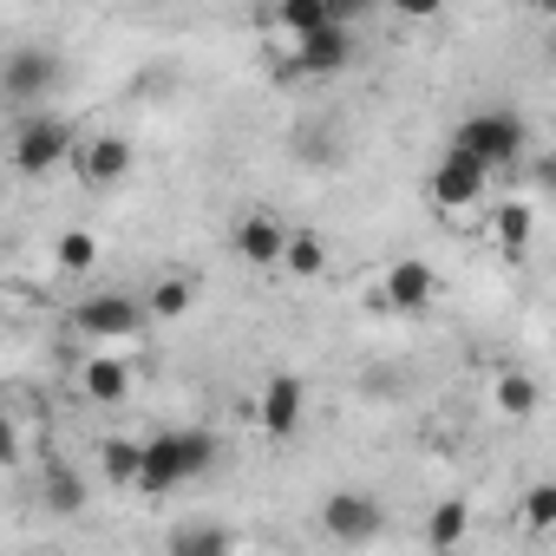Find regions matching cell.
Segmentation results:
<instances>
[{"mask_svg":"<svg viewBox=\"0 0 556 556\" xmlns=\"http://www.w3.org/2000/svg\"><path fill=\"white\" fill-rule=\"evenodd\" d=\"M282 268L295 275V282H315V275L328 268V242L315 229H289V249H282Z\"/></svg>","mask_w":556,"mask_h":556,"instance_id":"19","label":"cell"},{"mask_svg":"<svg viewBox=\"0 0 556 556\" xmlns=\"http://www.w3.org/2000/svg\"><path fill=\"white\" fill-rule=\"evenodd\" d=\"M0 86H8L14 105L47 99V92L60 86V53H47V47H14V53H8V73H0Z\"/></svg>","mask_w":556,"mask_h":556,"instance_id":"9","label":"cell"},{"mask_svg":"<svg viewBox=\"0 0 556 556\" xmlns=\"http://www.w3.org/2000/svg\"><path fill=\"white\" fill-rule=\"evenodd\" d=\"M380 523H387V510H380V497H367V491H334V497L321 504V530H328L334 543H374Z\"/></svg>","mask_w":556,"mask_h":556,"instance_id":"7","label":"cell"},{"mask_svg":"<svg viewBox=\"0 0 556 556\" xmlns=\"http://www.w3.org/2000/svg\"><path fill=\"white\" fill-rule=\"evenodd\" d=\"M536 406H543V387H536L530 374H517V367H510V374H497V380H491V413H497V419H530Z\"/></svg>","mask_w":556,"mask_h":556,"instance_id":"15","label":"cell"},{"mask_svg":"<svg viewBox=\"0 0 556 556\" xmlns=\"http://www.w3.org/2000/svg\"><path fill=\"white\" fill-rule=\"evenodd\" d=\"M79 393H86V400H99V406H118V400H131V367H125V354H105V348H92V361L79 367Z\"/></svg>","mask_w":556,"mask_h":556,"instance_id":"13","label":"cell"},{"mask_svg":"<svg viewBox=\"0 0 556 556\" xmlns=\"http://www.w3.org/2000/svg\"><path fill=\"white\" fill-rule=\"evenodd\" d=\"M523 118L510 112V105H478V112H465L458 118V131H452V151H471L478 164H491V170H504V164H517L523 157Z\"/></svg>","mask_w":556,"mask_h":556,"instance_id":"2","label":"cell"},{"mask_svg":"<svg viewBox=\"0 0 556 556\" xmlns=\"http://www.w3.org/2000/svg\"><path fill=\"white\" fill-rule=\"evenodd\" d=\"M79 177H86V190H118L131 177V138H118V131L79 138Z\"/></svg>","mask_w":556,"mask_h":556,"instance_id":"11","label":"cell"},{"mask_svg":"<svg viewBox=\"0 0 556 556\" xmlns=\"http://www.w3.org/2000/svg\"><path fill=\"white\" fill-rule=\"evenodd\" d=\"M536 190H549V197H556V151H549V157L536 164Z\"/></svg>","mask_w":556,"mask_h":556,"instance_id":"27","label":"cell"},{"mask_svg":"<svg viewBox=\"0 0 556 556\" xmlns=\"http://www.w3.org/2000/svg\"><path fill=\"white\" fill-rule=\"evenodd\" d=\"M302 419H308V387H302V374H268L262 393H255V426H262V439H295Z\"/></svg>","mask_w":556,"mask_h":556,"instance_id":"6","label":"cell"},{"mask_svg":"<svg viewBox=\"0 0 556 556\" xmlns=\"http://www.w3.org/2000/svg\"><path fill=\"white\" fill-rule=\"evenodd\" d=\"M465 536H471V504H458V497L432 504V517H426V543H432V549H458Z\"/></svg>","mask_w":556,"mask_h":556,"instance_id":"18","label":"cell"},{"mask_svg":"<svg viewBox=\"0 0 556 556\" xmlns=\"http://www.w3.org/2000/svg\"><path fill=\"white\" fill-rule=\"evenodd\" d=\"M517 517H523V530H556V484L543 478V484H523V497H517Z\"/></svg>","mask_w":556,"mask_h":556,"instance_id":"22","label":"cell"},{"mask_svg":"<svg viewBox=\"0 0 556 556\" xmlns=\"http://www.w3.org/2000/svg\"><path fill=\"white\" fill-rule=\"evenodd\" d=\"M73 334L86 348H105V354H131L138 334H144V308L131 295H86L73 308Z\"/></svg>","mask_w":556,"mask_h":556,"instance_id":"4","label":"cell"},{"mask_svg":"<svg viewBox=\"0 0 556 556\" xmlns=\"http://www.w3.org/2000/svg\"><path fill=\"white\" fill-rule=\"evenodd\" d=\"M328 8H334V21H341V27H354V21L367 14V0H328Z\"/></svg>","mask_w":556,"mask_h":556,"instance_id":"26","label":"cell"},{"mask_svg":"<svg viewBox=\"0 0 556 556\" xmlns=\"http://www.w3.org/2000/svg\"><path fill=\"white\" fill-rule=\"evenodd\" d=\"M99 465H105V478H112V484H125V491H138V465H144V439H125V432H112V439L99 445Z\"/></svg>","mask_w":556,"mask_h":556,"instance_id":"17","label":"cell"},{"mask_svg":"<svg viewBox=\"0 0 556 556\" xmlns=\"http://www.w3.org/2000/svg\"><path fill=\"white\" fill-rule=\"evenodd\" d=\"M164 549H170V556H216V549H229V536L210 530V523H184V530H170Z\"/></svg>","mask_w":556,"mask_h":556,"instance_id":"24","label":"cell"},{"mask_svg":"<svg viewBox=\"0 0 556 556\" xmlns=\"http://www.w3.org/2000/svg\"><path fill=\"white\" fill-rule=\"evenodd\" d=\"M190 302H197V289H190V275H157V282H151V315L157 321H177V315H190Z\"/></svg>","mask_w":556,"mask_h":556,"instance_id":"20","label":"cell"},{"mask_svg":"<svg viewBox=\"0 0 556 556\" xmlns=\"http://www.w3.org/2000/svg\"><path fill=\"white\" fill-rule=\"evenodd\" d=\"M53 268L60 275H92L99 268V236L92 229H60L53 236Z\"/></svg>","mask_w":556,"mask_h":556,"instance_id":"16","label":"cell"},{"mask_svg":"<svg viewBox=\"0 0 556 556\" xmlns=\"http://www.w3.org/2000/svg\"><path fill=\"white\" fill-rule=\"evenodd\" d=\"M229 249H236L249 268H275V262H282V249H289V229L255 210V216H242V223L229 229Z\"/></svg>","mask_w":556,"mask_h":556,"instance_id":"12","label":"cell"},{"mask_svg":"<svg viewBox=\"0 0 556 556\" xmlns=\"http://www.w3.org/2000/svg\"><path fill=\"white\" fill-rule=\"evenodd\" d=\"M549 66H556V34H549Z\"/></svg>","mask_w":556,"mask_h":556,"instance_id":"28","label":"cell"},{"mask_svg":"<svg viewBox=\"0 0 556 556\" xmlns=\"http://www.w3.org/2000/svg\"><path fill=\"white\" fill-rule=\"evenodd\" d=\"M530 236H536V210H530V197H504V203L491 210V242L517 262V255L530 249Z\"/></svg>","mask_w":556,"mask_h":556,"instance_id":"14","label":"cell"},{"mask_svg":"<svg viewBox=\"0 0 556 556\" xmlns=\"http://www.w3.org/2000/svg\"><path fill=\"white\" fill-rule=\"evenodd\" d=\"M216 465V439L210 432H197V426H177V432H157V439H144V465H138V491L144 497H164V491H177V484H190V478H203Z\"/></svg>","mask_w":556,"mask_h":556,"instance_id":"1","label":"cell"},{"mask_svg":"<svg viewBox=\"0 0 556 556\" xmlns=\"http://www.w3.org/2000/svg\"><path fill=\"white\" fill-rule=\"evenodd\" d=\"M275 21L295 27V34H321V27H341L328 0H275Z\"/></svg>","mask_w":556,"mask_h":556,"instance_id":"21","label":"cell"},{"mask_svg":"<svg viewBox=\"0 0 556 556\" xmlns=\"http://www.w3.org/2000/svg\"><path fill=\"white\" fill-rule=\"evenodd\" d=\"M484 190H491V164H478L471 151H445L439 170L426 177V197L445 223H471L484 210Z\"/></svg>","mask_w":556,"mask_h":556,"instance_id":"3","label":"cell"},{"mask_svg":"<svg viewBox=\"0 0 556 556\" xmlns=\"http://www.w3.org/2000/svg\"><path fill=\"white\" fill-rule=\"evenodd\" d=\"M439 295V275H432V262H419V255H406V262H393L387 275H380V308H393V315H419L426 302Z\"/></svg>","mask_w":556,"mask_h":556,"instance_id":"8","label":"cell"},{"mask_svg":"<svg viewBox=\"0 0 556 556\" xmlns=\"http://www.w3.org/2000/svg\"><path fill=\"white\" fill-rule=\"evenodd\" d=\"M73 151H79L73 125H66V118H53V112H40V118H27V125H21V138H14V170H21V177H53Z\"/></svg>","mask_w":556,"mask_h":556,"instance_id":"5","label":"cell"},{"mask_svg":"<svg viewBox=\"0 0 556 556\" xmlns=\"http://www.w3.org/2000/svg\"><path fill=\"white\" fill-rule=\"evenodd\" d=\"M354 66V34L348 27H321V34H302V53L289 66V79H334Z\"/></svg>","mask_w":556,"mask_h":556,"instance_id":"10","label":"cell"},{"mask_svg":"<svg viewBox=\"0 0 556 556\" xmlns=\"http://www.w3.org/2000/svg\"><path fill=\"white\" fill-rule=\"evenodd\" d=\"M439 8H445V0H393L400 21H439Z\"/></svg>","mask_w":556,"mask_h":556,"instance_id":"25","label":"cell"},{"mask_svg":"<svg viewBox=\"0 0 556 556\" xmlns=\"http://www.w3.org/2000/svg\"><path fill=\"white\" fill-rule=\"evenodd\" d=\"M47 510H53V517H79V510H86V484H79L66 465L47 471Z\"/></svg>","mask_w":556,"mask_h":556,"instance_id":"23","label":"cell"}]
</instances>
